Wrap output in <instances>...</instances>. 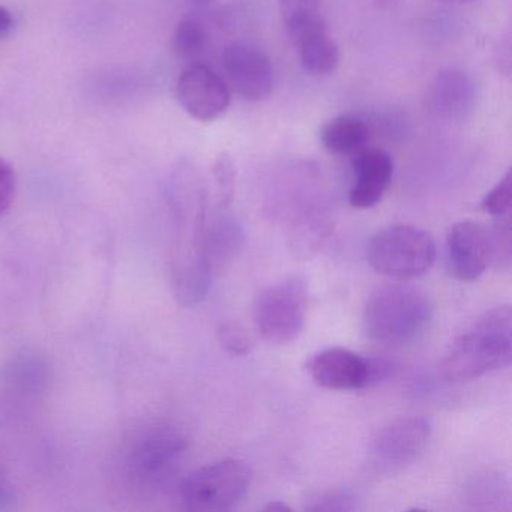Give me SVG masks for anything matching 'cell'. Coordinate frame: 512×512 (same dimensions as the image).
<instances>
[{
    "label": "cell",
    "mask_w": 512,
    "mask_h": 512,
    "mask_svg": "<svg viewBox=\"0 0 512 512\" xmlns=\"http://www.w3.org/2000/svg\"><path fill=\"white\" fill-rule=\"evenodd\" d=\"M187 448V437L175 425L151 422L125 440L122 466L137 487L158 488L172 478Z\"/></svg>",
    "instance_id": "277c9868"
},
{
    "label": "cell",
    "mask_w": 512,
    "mask_h": 512,
    "mask_svg": "<svg viewBox=\"0 0 512 512\" xmlns=\"http://www.w3.org/2000/svg\"><path fill=\"white\" fill-rule=\"evenodd\" d=\"M14 20L7 8L0 7V35L7 34L13 28Z\"/></svg>",
    "instance_id": "4316f807"
},
{
    "label": "cell",
    "mask_w": 512,
    "mask_h": 512,
    "mask_svg": "<svg viewBox=\"0 0 512 512\" xmlns=\"http://www.w3.org/2000/svg\"><path fill=\"white\" fill-rule=\"evenodd\" d=\"M436 242L427 230L407 224L386 227L368 245L371 268L395 280L421 277L436 262Z\"/></svg>",
    "instance_id": "5b68a950"
},
{
    "label": "cell",
    "mask_w": 512,
    "mask_h": 512,
    "mask_svg": "<svg viewBox=\"0 0 512 512\" xmlns=\"http://www.w3.org/2000/svg\"><path fill=\"white\" fill-rule=\"evenodd\" d=\"M391 362L364 358L343 347H329L308 362V371L317 385L335 391L373 388L392 373Z\"/></svg>",
    "instance_id": "9c48e42d"
},
{
    "label": "cell",
    "mask_w": 512,
    "mask_h": 512,
    "mask_svg": "<svg viewBox=\"0 0 512 512\" xmlns=\"http://www.w3.org/2000/svg\"><path fill=\"white\" fill-rule=\"evenodd\" d=\"M368 140L370 128L356 116H338L320 131V142L329 154H355L362 151Z\"/></svg>",
    "instance_id": "9a60e30c"
},
{
    "label": "cell",
    "mask_w": 512,
    "mask_h": 512,
    "mask_svg": "<svg viewBox=\"0 0 512 512\" xmlns=\"http://www.w3.org/2000/svg\"><path fill=\"white\" fill-rule=\"evenodd\" d=\"M194 4H197V5H206V4H209V2H211V0H193Z\"/></svg>",
    "instance_id": "f1b7e54d"
},
{
    "label": "cell",
    "mask_w": 512,
    "mask_h": 512,
    "mask_svg": "<svg viewBox=\"0 0 512 512\" xmlns=\"http://www.w3.org/2000/svg\"><path fill=\"white\" fill-rule=\"evenodd\" d=\"M250 484V467L244 461L226 458L185 476L179 485V496L188 511H230L244 499Z\"/></svg>",
    "instance_id": "8992f818"
},
{
    "label": "cell",
    "mask_w": 512,
    "mask_h": 512,
    "mask_svg": "<svg viewBox=\"0 0 512 512\" xmlns=\"http://www.w3.org/2000/svg\"><path fill=\"white\" fill-rule=\"evenodd\" d=\"M0 473H2V472H0Z\"/></svg>",
    "instance_id": "4dcf8cb0"
},
{
    "label": "cell",
    "mask_w": 512,
    "mask_h": 512,
    "mask_svg": "<svg viewBox=\"0 0 512 512\" xmlns=\"http://www.w3.org/2000/svg\"><path fill=\"white\" fill-rule=\"evenodd\" d=\"M491 263L497 268L508 269L511 265V220L499 218L490 229Z\"/></svg>",
    "instance_id": "7402d4cb"
},
{
    "label": "cell",
    "mask_w": 512,
    "mask_h": 512,
    "mask_svg": "<svg viewBox=\"0 0 512 512\" xmlns=\"http://www.w3.org/2000/svg\"><path fill=\"white\" fill-rule=\"evenodd\" d=\"M512 359V311L509 305L482 314L452 344L442 362L448 382H469L508 367Z\"/></svg>",
    "instance_id": "7a4b0ae2"
},
{
    "label": "cell",
    "mask_w": 512,
    "mask_h": 512,
    "mask_svg": "<svg viewBox=\"0 0 512 512\" xmlns=\"http://www.w3.org/2000/svg\"><path fill=\"white\" fill-rule=\"evenodd\" d=\"M265 511L284 512V511H292V508H290L289 505H286V503L281 502V500H274V502H271V503H269L268 506H266Z\"/></svg>",
    "instance_id": "83f0119b"
},
{
    "label": "cell",
    "mask_w": 512,
    "mask_h": 512,
    "mask_svg": "<svg viewBox=\"0 0 512 512\" xmlns=\"http://www.w3.org/2000/svg\"><path fill=\"white\" fill-rule=\"evenodd\" d=\"M218 343L232 356H247L253 350L254 341L242 323L230 320L218 326Z\"/></svg>",
    "instance_id": "ffe728a7"
},
{
    "label": "cell",
    "mask_w": 512,
    "mask_h": 512,
    "mask_svg": "<svg viewBox=\"0 0 512 512\" xmlns=\"http://www.w3.org/2000/svg\"><path fill=\"white\" fill-rule=\"evenodd\" d=\"M214 220H209L208 257L212 271H220L224 265L238 256L244 244L242 227L233 220L227 211H221Z\"/></svg>",
    "instance_id": "2e32d148"
},
{
    "label": "cell",
    "mask_w": 512,
    "mask_h": 512,
    "mask_svg": "<svg viewBox=\"0 0 512 512\" xmlns=\"http://www.w3.org/2000/svg\"><path fill=\"white\" fill-rule=\"evenodd\" d=\"M446 263L457 280H478L491 263L490 229L475 223L461 221L446 235Z\"/></svg>",
    "instance_id": "7c38bea8"
},
{
    "label": "cell",
    "mask_w": 512,
    "mask_h": 512,
    "mask_svg": "<svg viewBox=\"0 0 512 512\" xmlns=\"http://www.w3.org/2000/svg\"><path fill=\"white\" fill-rule=\"evenodd\" d=\"M14 502H16V493H14L10 482L5 481L4 476L0 473V509H7Z\"/></svg>",
    "instance_id": "484cf974"
},
{
    "label": "cell",
    "mask_w": 512,
    "mask_h": 512,
    "mask_svg": "<svg viewBox=\"0 0 512 512\" xmlns=\"http://www.w3.org/2000/svg\"><path fill=\"white\" fill-rule=\"evenodd\" d=\"M205 28L197 20L184 19L173 34V50L181 59H194L205 50Z\"/></svg>",
    "instance_id": "ac0fdd59"
},
{
    "label": "cell",
    "mask_w": 512,
    "mask_h": 512,
    "mask_svg": "<svg viewBox=\"0 0 512 512\" xmlns=\"http://www.w3.org/2000/svg\"><path fill=\"white\" fill-rule=\"evenodd\" d=\"M218 209L227 211L235 199L236 167L229 154H220L212 164Z\"/></svg>",
    "instance_id": "d6986e66"
},
{
    "label": "cell",
    "mask_w": 512,
    "mask_h": 512,
    "mask_svg": "<svg viewBox=\"0 0 512 512\" xmlns=\"http://www.w3.org/2000/svg\"><path fill=\"white\" fill-rule=\"evenodd\" d=\"M353 169L355 181L349 194L350 205L356 209L374 208L391 187L394 160L382 149H365L358 152Z\"/></svg>",
    "instance_id": "4fadbf2b"
},
{
    "label": "cell",
    "mask_w": 512,
    "mask_h": 512,
    "mask_svg": "<svg viewBox=\"0 0 512 512\" xmlns=\"http://www.w3.org/2000/svg\"><path fill=\"white\" fill-rule=\"evenodd\" d=\"M430 421L422 416H406L379 430L370 445L374 472L392 476L419 460L431 439Z\"/></svg>",
    "instance_id": "ba28073f"
},
{
    "label": "cell",
    "mask_w": 512,
    "mask_h": 512,
    "mask_svg": "<svg viewBox=\"0 0 512 512\" xmlns=\"http://www.w3.org/2000/svg\"><path fill=\"white\" fill-rule=\"evenodd\" d=\"M170 205L175 224L170 284L182 307H194L206 298L214 278L208 257V203L196 173L185 170L176 176Z\"/></svg>",
    "instance_id": "6da1fadb"
},
{
    "label": "cell",
    "mask_w": 512,
    "mask_h": 512,
    "mask_svg": "<svg viewBox=\"0 0 512 512\" xmlns=\"http://www.w3.org/2000/svg\"><path fill=\"white\" fill-rule=\"evenodd\" d=\"M307 505L308 511H350L355 509V497L349 491H328L319 494Z\"/></svg>",
    "instance_id": "cb8c5ba5"
},
{
    "label": "cell",
    "mask_w": 512,
    "mask_h": 512,
    "mask_svg": "<svg viewBox=\"0 0 512 512\" xmlns=\"http://www.w3.org/2000/svg\"><path fill=\"white\" fill-rule=\"evenodd\" d=\"M431 319L433 305L422 290L394 284L370 296L362 314V331L374 343L406 346L425 334Z\"/></svg>",
    "instance_id": "3957f363"
},
{
    "label": "cell",
    "mask_w": 512,
    "mask_h": 512,
    "mask_svg": "<svg viewBox=\"0 0 512 512\" xmlns=\"http://www.w3.org/2000/svg\"><path fill=\"white\" fill-rule=\"evenodd\" d=\"M476 103V85L469 74L445 70L437 74L428 92V106L434 116L446 122H463Z\"/></svg>",
    "instance_id": "5bb4252c"
},
{
    "label": "cell",
    "mask_w": 512,
    "mask_h": 512,
    "mask_svg": "<svg viewBox=\"0 0 512 512\" xmlns=\"http://www.w3.org/2000/svg\"><path fill=\"white\" fill-rule=\"evenodd\" d=\"M301 53L302 67L314 76H326L338 67L340 50L325 28L311 32L295 44Z\"/></svg>",
    "instance_id": "e0dca14e"
},
{
    "label": "cell",
    "mask_w": 512,
    "mask_h": 512,
    "mask_svg": "<svg viewBox=\"0 0 512 512\" xmlns=\"http://www.w3.org/2000/svg\"><path fill=\"white\" fill-rule=\"evenodd\" d=\"M446 2H461V4H464V2H473V0H446Z\"/></svg>",
    "instance_id": "f546056e"
},
{
    "label": "cell",
    "mask_w": 512,
    "mask_h": 512,
    "mask_svg": "<svg viewBox=\"0 0 512 512\" xmlns=\"http://www.w3.org/2000/svg\"><path fill=\"white\" fill-rule=\"evenodd\" d=\"M512 205V173H505L493 190L485 194L481 200V209L496 218L509 217Z\"/></svg>",
    "instance_id": "44dd1931"
},
{
    "label": "cell",
    "mask_w": 512,
    "mask_h": 512,
    "mask_svg": "<svg viewBox=\"0 0 512 512\" xmlns=\"http://www.w3.org/2000/svg\"><path fill=\"white\" fill-rule=\"evenodd\" d=\"M223 68L236 94L260 101L274 88V67L263 50L250 43H232L223 52Z\"/></svg>",
    "instance_id": "8fae6325"
},
{
    "label": "cell",
    "mask_w": 512,
    "mask_h": 512,
    "mask_svg": "<svg viewBox=\"0 0 512 512\" xmlns=\"http://www.w3.org/2000/svg\"><path fill=\"white\" fill-rule=\"evenodd\" d=\"M320 5L322 0H278V7L286 28L308 17L316 16Z\"/></svg>",
    "instance_id": "603a6c76"
},
{
    "label": "cell",
    "mask_w": 512,
    "mask_h": 512,
    "mask_svg": "<svg viewBox=\"0 0 512 512\" xmlns=\"http://www.w3.org/2000/svg\"><path fill=\"white\" fill-rule=\"evenodd\" d=\"M176 98L182 109L199 122H214L232 101L229 86L206 65H191L179 76Z\"/></svg>",
    "instance_id": "30bf717a"
},
{
    "label": "cell",
    "mask_w": 512,
    "mask_h": 512,
    "mask_svg": "<svg viewBox=\"0 0 512 512\" xmlns=\"http://www.w3.org/2000/svg\"><path fill=\"white\" fill-rule=\"evenodd\" d=\"M307 311L304 281L289 278L257 293L253 304L254 325L268 343L289 344L304 331Z\"/></svg>",
    "instance_id": "52a82bcc"
},
{
    "label": "cell",
    "mask_w": 512,
    "mask_h": 512,
    "mask_svg": "<svg viewBox=\"0 0 512 512\" xmlns=\"http://www.w3.org/2000/svg\"><path fill=\"white\" fill-rule=\"evenodd\" d=\"M17 178L13 166L0 158V217L7 214L16 199Z\"/></svg>",
    "instance_id": "d4e9b609"
}]
</instances>
